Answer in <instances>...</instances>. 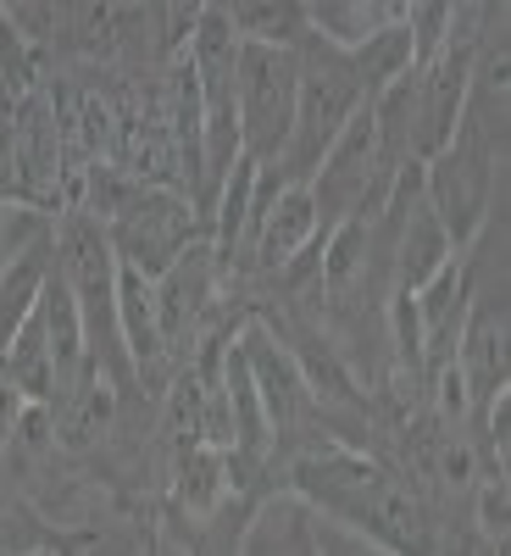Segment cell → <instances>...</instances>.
Here are the masks:
<instances>
[{
	"instance_id": "cell-1",
	"label": "cell",
	"mask_w": 511,
	"mask_h": 556,
	"mask_svg": "<svg viewBox=\"0 0 511 556\" xmlns=\"http://www.w3.org/2000/svg\"><path fill=\"white\" fill-rule=\"evenodd\" d=\"M284 484L306 495V506L350 523L389 556H439L445 518L434 513V501H423L406 473L384 468L379 456H367L356 445H311L295 462H284Z\"/></svg>"
},
{
	"instance_id": "cell-2",
	"label": "cell",
	"mask_w": 511,
	"mask_h": 556,
	"mask_svg": "<svg viewBox=\"0 0 511 556\" xmlns=\"http://www.w3.org/2000/svg\"><path fill=\"white\" fill-rule=\"evenodd\" d=\"M295 51H301L295 128H290L284 156H278L272 167H261L278 190H284V184H311V173L322 167V156L334 151V139L345 134V123H350L361 106H373V101H367V89H361V78H356V67H350V56L340 51V45L306 34Z\"/></svg>"
},
{
	"instance_id": "cell-3",
	"label": "cell",
	"mask_w": 511,
	"mask_h": 556,
	"mask_svg": "<svg viewBox=\"0 0 511 556\" xmlns=\"http://www.w3.org/2000/svg\"><path fill=\"white\" fill-rule=\"evenodd\" d=\"M301 96V51L295 45H251L240 39L234 62V112H240V156L272 167L290 146Z\"/></svg>"
},
{
	"instance_id": "cell-4",
	"label": "cell",
	"mask_w": 511,
	"mask_h": 556,
	"mask_svg": "<svg viewBox=\"0 0 511 556\" xmlns=\"http://www.w3.org/2000/svg\"><path fill=\"white\" fill-rule=\"evenodd\" d=\"M51 273H56V235H51V240H39L28 256H17L7 273H0V351H7L12 334L34 317L44 285H51Z\"/></svg>"
},
{
	"instance_id": "cell-5",
	"label": "cell",
	"mask_w": 511,
	"mask_h": 556,
	"mask_svg": "<svg viewBox=\"0 0 511 556\" xmlns=\"http://www.w3.org/2000/svg\"><path fill=\"white\" fill-rule=\"evenodd\" d=\"M228 23H234L240 39L251 45H301L311 28H306V7L284 0V7H222Z\"/></svg>"
},
{
	"instance_id": "cell-6",
	"label": "cell",
	"mask_w": 511,
	"mask_h": 556,
	"mask_svg": "<svg viewBox=\"0 0 511 556\" xmlns=\"http://www.w3.org/2000/svg\"><path fill=\"white\" fill-rule=\"evenodd\" d=\"M56 235V217L39 212L28 201H0V273H7L17 256H28L39 240Z\"/></svg>"
}]
</instances>
